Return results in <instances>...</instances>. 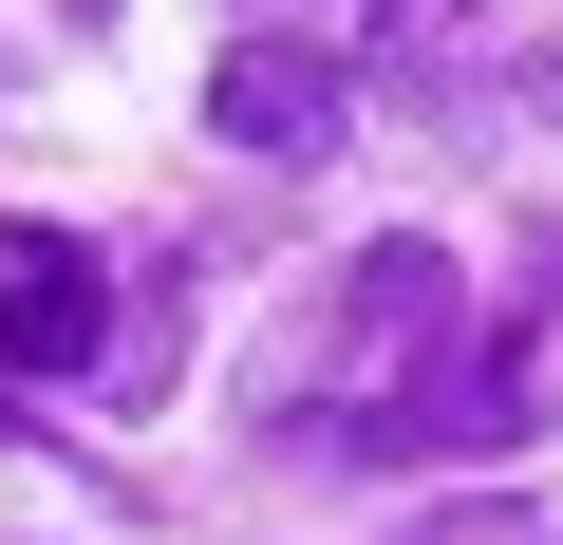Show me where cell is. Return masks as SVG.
Here are the masks:
<instances>
[{
	"instance_id": "cell-5",
	"label": "cell",
	"mask_w": 563,
	"mask_h": 545,
	"mask_svg": "<svg viewBox=\"0 0 563 545\" xmlns=\"http://www.w3.org/2000/svg\"><path fill=\"white\" fill-rule=\"evenodd\" d=\"M526 95H544V113H563V39H544V57H526Z\"/></svg>"
},
{
	"instance_id": "cell-3",
	"label": "cell",
	"mask_w": 563,
	"mask_h": 545,
	"mask_svg": "<svg viewBox=\"0 0 563 545\" xmlns=\"http://www.w3.org/2000/svg\"><path fill=\"white\" fill-rule=\"evenodd\" d=\"M207 132H225V151H263V170H320V151L357 132V76H339L320 39H225V76H207Z\"/></svg>"
},
{
	"instance_id": "cell-7",
	"label": "cell",
	"mask_w": 563,
	"mask_h": 545,
	"mask_svg": "<svg viewBox=\"0 0 563 545\" xmlns=\"http://www.w3.org/2000/svg\"><path fill=\"white\" fill-rule=\"evenodd\" d=\"M301 20H320V0H301Z\"/></svg>"
},
{
	"instance_id": "cell-4",
	"label": "cell",
	"mask_w": 563,
	"mask_h": 545,
	"mask_svg": "<svg viewBox=\"0 0 563 545\" xmlns=\"http://www.w3.org/2000/svg\"><path fill=\"white\" fill-rule=\"evenodd\" d=\"M470 20H488V0H376V57H395V76H451Z\"/></svg>"
},
{
	"instance_id": "cell-6",
	"label": "cell",
	"mask_w": 563,
	"mask_h": 545,
	"mask_svg": "<svg viewBox=\"0 0 563 545\" xmlns=\"http://www.w3.org/2000/svg\"><path fill=\"white\" fill-rule=\"evenodd\" d=\"M76 20H113V0H76Z\"/></svg>"
},
{
	"instance_id": "cell-2",
	"label": "cell",
	"mask_w": 563,
	"mask_h": 545,
	"mask_svg": "<svg viewBox=\"0 0 563 545\" xmlns=\"http://www.w3.org/2000/svg\"><path fill=\"white\" fill-rule=\"evenodd\" d=\"M113 358V263L76 226H0V377H95Z\"/></svg>"
},
{
	"instance_id": "cell-1",
	"label": "cell",
	"mask_w": 563,
	"mask_h": 545,
	"mask_svg": "<svg viewBox=\"0 0 563 545\" xmlns=\"http://www.w3.org/2000/svg\"><path fill=\"white\" fill-rule=\"evenodd\" d=\"M451 358H470V283H451V244H357V283H339V320H320L339 451H357V433H395Z\"/></svg>"
}]
</instances>
